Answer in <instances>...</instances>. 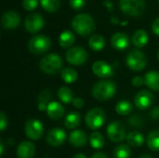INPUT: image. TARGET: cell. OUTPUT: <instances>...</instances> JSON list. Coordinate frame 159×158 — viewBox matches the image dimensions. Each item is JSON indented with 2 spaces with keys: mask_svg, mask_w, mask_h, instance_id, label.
<instances>
[{
  "mask_svg": "<svg viewBox=\"0 0 159 158\" xmlns=\"http://www.w3.org/2000/svg\"><path fill=\"white\" fill-rule=\"evenodd\" d=\"M3 154H4V142H3V140H1V142H0V156H2Z\"/></svg>",
  "mask_w": 159,
  "mask_h": 158,
  "instance_id": "44",
  "label": "cell"
},
{
  "mask_svg": "<svg viewBox=\"0 0 159 158\" xmlns=\"http://www.w3.org/2000/svg\"><path fill=\"white\" fill-rule=\"evenodd\" d=\"M131 84L136 88L142 87L144 84V78H143L142 76H134L131 79Z\"/></svg>",
  "mask_w": 159,
  "mask_h": 158,
  "instance_id": "38",
  "label": "cell"
},
{
  "mask_svg": "<svg viewBox=\"0 0 159 158\" xmlns=\"http://www.w3.org/2000/svg\"><path fill=\"white\" fill-rule=\"evenodd\" d=\"M35 146L33 142L25 141L20 142L17 147L18 158H34L35 155Z\"/></svg>",
  "mask_w": 159,
  "mask_h": 158,
  "instance_id": "17",
  "label": "cell"
},
{
  "mask_svg": "<svg viewBox=\"0 0 159 158\" xmlns=\"http://www.w3.org/2000/svg\"><path fill=\"white\" fill-rule=\"evenodd\" d=\"M28 49L33 54H43L47 52L50 46V38L45 34H38L32 37L28 42Z\"/></svg>",
  "mask_w": 159,
  "mask_h": 158,
  "instance_id": "6",
  "label": "cell"
},
{
  "mask_svg": "<svg viewBox=\"0 0 159 158\" xmlns=\"http://www.w3.org/2000/svg\"><path fill=\"white\" fill-rule=\"evenodd\" d=\"M89 144L93 149L100 150L105 145V139L101 132L94 131L89 136Z\"/></svg>",
  "mask_w": 159,
  "mask_h": 158,
  "instance_id": "25",
  "label": "cell"
},
{
  "mask_svg": "<svg viewBox=\"0 0 159 158\" xmlns=\"http://www.w3.org/2000/svg\"><path fill=\"white\" fill-rule=\"evenodd\" d=\"M121 10L129 16H140L145 10L144 0H120Z\"/></svg>",
  "mask_w": 159,
  "mask_h": 158,
  "instance_id": "7",
  "label": "cell"
},
{
  "mask_svg": "<svg viewBox=\"0 0 159 158\" xmlns=\"http://www.w3.org/2000/svg\"><path fill=\"white\" fill-rule=\"evenodd\" d=\"M126 64L130 70L134 72H140L146 67L147 58L140 49H132L126 57Z\"/></svg>",
  "mask_w": 159,
  "mask_h": 158,
  "instance_id": "4",
  "label": "cell"
},
{
  "mask_svg": "<svg viewBox=\"0 0 159 158\" xmlns=\"http://www.w3.org/2000/svg\"><path fill=\"white\" fill-rule=\"evenodd\" d=\"M49 98H50V93H49V91H48V90H43V91L39 94L37 100H38V102H42V103L48 104V102Z\"/></svg>",
  "mask_w": 159,
  "mask_h": 158,
  "instance_id": "35",
  "label": "cell"
},
{
  "mask_svg": "<svg viewBox=\"0 0 159 158\" xmlns=\"http://www.w3.org/2000/svg\"><path fill=\"white\" fill-rule=\"evenodd\" d=\"M73 158H88L87 157V156L86 155H84V154H82V153H79V154H76L75 156Z\"/></svg>",
  "mask_w": 159,
  "mask_h": 158,
  "instance_id": "45",
  "label": "cell"
},
{
  "mask_svg": "<svg viewBox=\"0 0 159 158\" xmlns=\"http://www.w3.org/2000/svg\"><path fill=\"white\" fill-rule=\"evenodd\" d=\"M57 95H58L59 100L64 104H69L74 100V96H73V92H72L71 88L68 87H65V86L61 87L58 89Z\"/></svg>",
  "mask_w": 159,
  "mask_h": 158,
  "instance_id": "28",
  "label": "cell"
},
{
  "mask_svg": "<svg viewBox=\"0 0 159 158\" xmlns=\"http://www.w3.org/2000/svg\"><path fill=\"white\" fill-rule=\"evenodd\" d=\"M20 22V15L14 10H8L2 15L1 18V25L7 30L16 29Z\"/></svg>",
  "mask_w": 159,
  "mask_h": 158,
  "instance_id": "15",
  "label": "cell"
},
{
  "mask_svg": "<svg viewBox=\"0 0 159 158\" xmlns=\"http://www.w3.org/2000/svg\"><path fill=\"white\" fill-rule=\"evenodd\" d=\"M144 84L152 90L159 91V72L149 71L144 75Z\"/></svg>",
  "mask_w": 159,
  "mask_h": 158,
  "instance_id": "20",
  "label": "cell"
},
{
  "mask_svg": "<svg viewBox=\"0 0 159 158\" xmlns=\"http://www.w3.org/2000/svg\"><path fill=\"white\" fill-rule=\"evenodd\" d=\"M40 4L46 11L51 13L56 12L61 6L60 0H40Z\"/></svg>",
  "mask_w": 159,
  "mask_h": 158,
  "instance_id": "32",
  "label": "cell"
},
{
  "mask_svg": "<svg viewBox=\"0 0 159 158\" xmlns=\"http://www.w3.org/2000/svg\"><path fill=\"white\" fill-rule=\"evenodd\" d=\"M24 130L28 139L32 141H37L44 134V125L40 120L31 118L25 123Z\"/></svg>",
  "mask_w": 159,
  "mask_h": 158,
  "instance_id": "10",
  "label": "cell"
},
{
  "mask_svg": "<svg viewBox=\"0 0 159 158\" xmlns=\"http://www.w3.org/2000/svg\"><path fill=\"white\" fill-rule=\"evenodd\" d=\"M103 4H104V5H105V7H107L109 9L113 8V4H112V2H111V1H109V0H105V1L103 2Z\"/></svg>",
  "mask_w": 159,
  "mask_h": 158,
  "instance_id": "43",
  "label": "cell"
},
{
  "mask_svg": "<svg viewBox=\"0 0 159 158\" xmlns=\"http://www.w3.org/2000/svg\"><path fill=\"white\" fill-rule=\"evenodd\" d=\"M133 111V105L130 102L122 100L119 101L116 105V112L119 115H128Z\"/></svg>",
  "mask_w": 159,
  "mask_h": 158,
  "instance_id": "29",
  "label": "cell"
},
{
  "mask_svg": "<svg viewBox=\"0 0 159 158\" xmlns=\"http://www.w3.org/2000/svg\"><path fill=\"white\" fill-rule=\"evenodd\" d=\"M81 123V115L77 112L69 113L64 119V126L68 129H75Z\"/></svg>",
  "mask_w": 159,
  "mask_h": 158,
  "instance_id": "22",
  "label": "cell"
},
{
  "mask_svg": "<svg viewBox=\"0 0 159 158\" xmlns=\"http://www.w3.org/2000/svg\"><path fill=\"white\" fill-rule=\"evenodd\" d=\"M116 91V87L113 81L110 80H101L97 82L91 89L92 96L101 102L108 101L114 97Z\"/></svg>",
  "mask_w": 159,
  "mask_h": 158,
  "instance_id": "2",
  "label": "cell"
},
{
  "mask_svg": "<svg viewBox=\"0 0 159 158\" xmlns=\"http://www.w3.org/2000/svg\"><path fill=\"white\" fill-rule=\"evenodd\" d=\"M152 30L156 35L159 36V17L154 20V22L152 24Z\"/></svg>",
  "mask_w": 159,
  "mask_h": 158,
  "instance_id": "41",
  "label": "cell"
},
{
  "mask_svg": "<svg viewBox=\"0 0 159 158\" xmlns=\"http://www.w3.org/2000/svg\"><path fill=\"white\" fill-rule=\"evenodd\" d=\"M61 76L65 83L73 84L77 79V72L71 67H66L61 71Z\"/></svg>",
  "mask_w": 159,
  "mask_h": 158,
  "instance_id": "30",
  "label": "cell"
},
{
  "mask_svg": "<svg viewBox=\"0 0 159 158\" xmlns=\"http://www.w3.org/2000/svg\"><path fill=\"white\" fill-rule=\"evenodd\" d=\"M111 22H112V23H115V24H116V23H118L119 21L117 20V18H116V17L113 16V17L111 18Z\"/></svg>",
  "mask_w": 159,
  "mask_h": 158,
  "instance_id": "46",
  "label": "cell"
},
{
  "mask_svg": "<svg viewBox=\"0 0 159 158\" xmlns=\"http://www.w3.org/2000/svg\"><path fill=\"white\" fill-rule=\"evenodd\" d=\"M158 2H159V0H158Z\"/></svg>",
  "mask_w": 159,
  "mask_h": 158,
  "instance_id": "49",
  "label": "cell"
},
{
  "mask_svg": "<svg viewBox=\"0 0 159 158\" xmlns=\"http://www.w3.org/2000/svg\"><path fill=\"white\" fill-rule=\"evenodd\" d=\"M92 72L93 74L100 77V78H109L111 76H113L114 74V70H113V67L107 63L106 61H95L93 64H92Z\"/></svg>",
  "mask_w": 159,
  "mask_h": 158,
  "instance_id": "14",
  "label": "cell"
},
{
  "mask_svg": "<svg viewBox=\"0 0 159 158\" xmlns=\"http://www.w3.org/2000/svg\"><path fill=\"white\" fill-rule=\"evenodd\" d=\"M126 140H127L128 144L129 146H132V147H140L145 142V139H144L143 133H141L137 130L129 132L127 134Z\"/></svg>",
  "mask_w": 159,
  "mask_h": 158,
  "instance_id": "21",
  "label": "cell"
},
{
  "mask_svg": "<svg viewBox=\"0 0 159 158\" xmlns=\"http://www.w3.org/2000/svg\"><path fill=\"white\" fill-rule=\"evenodd\" d=\"M139 158H153L150 155H143V156H141Z\"/></svg>",
  "mask_w": 159,
  "mask_h": 158,
  "instance_id": "47",
  "label": "cell"
},
{
  "mask_svg": "<svg viewBox=\"0 0 159 158\" xmlns=\"http://www.w3.org/2000/svg\"><path fill=\"white\" fill-rule=\"evenodd\" d=\"M72 27L78 34L87 36L94 31L95 22L90 15L87 13H79L74 17L72 20Z\"/></svg>",
  "mask_w": 159,
  "mask_h": 158,
  "instance_id": "1",
  "label": "cell"
},
{
  "mask_svg": "<svg viewBox=\"0 0 159 158\" xmlns=\"http://www.w3.org/2000/svg\"><path fill=\"white\" fill-rule=\"evenodd\" d=\"M131 150L129 144L121 143L116 146L114 150L113 156L114 158H130Z\"/></svg>",
  "mask_w": 159,
  "mask_h": 158,
  "instance_id": "31",
  "label": "cell"
},
{
  "mask_svg": "<svg viewBox=\"0 0 159 158\" xmlns=\"http://www.w3.org/2000/svg\"><path fill=\"white\" fill-rule=\"evenodd\" d=\"M146 144L150 150L159 152V130H153L147 135Z\"/></svg>",
  "mask_w": 159,
  "mask_h": 158,
  "instance_id": "27",
  "label": "cell"
},
{
  "mask_svg": "<svg viewBox=\"0 0 159 158\" xmlns=\"http://www.w3.org/2000/svg\"><path fill=\"white\" fill-rule=\"evenodd\" d=\"M75 36L71 31H63L59 36V44L62 48H68L75 43Z\"/></svg>",
  "mask_w": 159,
  "mask_h": 158,
  "instance_id": "23",
  "label": "cell"
},
{
  "mask_svg": "<svg viewBox=\"0 0 159 158\" xmlns=\"http://www.w3.org/2000/svg\"><path fill=\"white\" fill-rule=\"evenodd\" d=\"M91 158H108V157H107V156H106L105 154L99 152V153H95V154L91 156Z\"/></svg>",
  "mask_w": 159,
  "mask_h": 158,
  "instance_id": "42",
  "label": "cell"
},
{
  "mask_svg": "<svg viewBox=\"0 0 159 158\" xmlns=\"http://www.w3.org/2000/svg\"><path fill=\"white\" fill-rule=\"evenodd\" d=\"M86 4V0H70V5L74 9H81Z\"/></svg>",
  "mask_w": 159,
  "mask_h": 158,
  "instance_id": "36",
  "label": "cell"
},
{
  "mask_svg": "<svg viewBox=\"0 0 159 158\" xmlns=\"http://www.w3.org/2000/svg\"><path fill=\"white\" fill-rule=\"evenodd\" d=\"M157 59H158V61H159V49H158V51H157Z\"/></svg>",
  "mask_w": 159,
  "mask_h": 158,
  "instance_id": "48",
  "label": "cell"
},
{
  "mask_svg": "<svg viewBox=\"0 0 159 158\" xmlns=\"http://www.w3.org/2000/svg\"><path fill=\"white\" fill-rule=\"evenodd\" d=\"M72 104H73L74 107H75V108H77V109H81V108L84 107L85 102H84L83 99H81V98H79V97H76V98H74V100H73V102H72Z\"/></svg>",
  "mask_w": 159,
  "mask_h": 158,
  "instance_id": "39",
  "label": "cell"
},
{
  "mask_svg": "<svg viewBox=\"0 0 159 158\" xmlns=\"http://www.w3.org/2000/svg\"><path fill=\"white\" fill-rule=\"evenodd\" d=\"M149 115L153 120H159V106H156L155 108H153Z\"/></svg>",
  "mask_w": 159,
  "mask_h": 158,
  "instance_id": "40",
  "label": "cell"
},
{
  "mask_svg": "<svg viewBox=\"0 0 159 158\" xmlns=\"http://www.w3.org/2000/svg\"><path fill=\"white\" fill-rule=\"evenodd\" d=\"M111 45L117 50H125L129 46V37L125 33H116L111 38Z\"/></svg>",
  "mask_w": 159,
  "mask_h": 158,
  "instance_id": "18",
  "label": "cell"
},
{
  "mask_svg": "<svg viewBox=\"0 0 159 158\" xmlns=\"http://www.w3.org/2000/svg\"><path fill=\"white\" fill-rule=\"evenodd\" d=\"M155 102L154 94L146 89L139 91L134 98V104L140 110H146L153 105Z\"/></svg>",
  "mask_w": 159,
  "mask_h": 158,
  "instance_id": "11",
  "label": "cell"
},
{
  "mask_svg": "<svg viewBox=\"0 0 159 158\" xmlns=\"http://www.w3.org/2000/svg\"><path fill=\"white\" fill-rule=\"evenodd\" d=\"M149 37L144 30H137L132 36V43L136 47H143L148 43Z\"/></svg>",
  "mask_w": 159,
  "mask_h": 158,
  "instance_id": "24",
  "label": "cell"
},
{
  "mask_svg": "<svg viewBox=\"0 0 159 158\" xmlns=\"http://www.w3.org/2000/svg\"><path fill=\"white\" fill-rule=\"evenodd\" d=\"M129 124L131 127H136V128H141L143 126L144 121L143 118L139 115H133L129 118Z\"/></svg>",
  "mask_w": 159,
  "mask_h": 158,
  "instance_id": "33",
  "label": "cell"
},
{
  "mask_svg": "<svg viewBox=\"0 0 159 158\" xmlns=\"http://www.w3.org/2000/svg\"><path fill=\"white\" fill-rule=\"evenodd\" d=\"M47 115L48 116L52 119V120H59L61 119L65 113L64 107L61 105V103L58 102H50L48 104L47 107Z\"/></svg>",
  "mask_w": 159,
  "mask_h": 158,
  "instance_id": "19",
  "label": "cell"
},
{
  "mask_svg": "<svg viewBox=\"0 0 159 158\" xmlns=\"http://www.w3.org/2000/svg\"><path fill=\"white\" fill-rule=\"evenodd\" d=\"M45 24L44 18L39 13H31L24 20V27L29 33H36L40 31Z\"/></svg>",
  "mask_w": 159,
  "mask_h": 158,
  "instance_id": "12",
  "label": "cell"
},
{
  "mask_svg": "<svg viewBox=\"0 0 159 158\" xmlns=\"http://www.w3.org/2000/svg\"><path fill=\"white\" fill-rule=\"evenodd\" d=\"M7 127V117L6 116L4 112L0 113V130L4 131Z\"/></svg>",
  "mask_w": 159,
  "mask_h": 158,
  "instance_id": "37",
  "label": "cell"
},
{
  "mask_svg": "<svg viewBox=\"0 0 159 158\" xmlns=\"http://www.w3.org/2000/svg\"><path fill=\"white\" fill-rule=\"evenodd\" d=\"M62 68V59L55 53L43 57L39 61V69L47 74H56Z\"/></svg>",
  "mask_w": 159,
  "mask_h": 158,
  "instance_id": "3",
  "label": "cell"
},
{
  "mask_svg": "<svg viewBox=\"0 0 159 158\" xmlns=\"http://www.w3.org/2000/svg\"><path fill=\"white\" fill-rule=\"evenodd\" d=\"M105 46V39L101 34H93L89 39V47L95 51L102 50Z\"/></svg>",
  "mask_w": 159,
  "mask_h": 158,
  "instance_id": "26",
  "label": "cell"
},
{
  "mask_svg": "<svg viewBox=\"0 0 159 158\" xmlns=\"http://www.w3.org/2000/svg\"><path fill=\"white\" fill-rule=\"evenodd\" d=\"M66 133L62 129L55 128L50 129L46 136V141L48 145L52 147H58L62 145L66 141Z\"/></svg>",
  "mask_w": 159,
  "mask_h": 158,
  "instance_id": "13",
  "label": "cell"
},
{
  "mask_svg": "<svg viewBox=\"0 0 159 158\" xmlns=\"http://www.w3.org/2000/svg\"><path fill=\"white\" fill-rule=\"evenodd\" d=\"M105 120H106L105 112L101 108H92L87 113L85 116V121L88 128L92 130L101 129L104 125Z\"/></svg>",
  "mask_w": 159,
  "mask_h": 158,
  "instance_id": "5",
  "label": "cell"
},
{
  "mask_svg": "<svg viewBox=\"0 0 159 158\" xmlns=\"http://www.w3.org/2000/svg\"><path fill=\"white\" fill-rule=\"evenodd\" d=\"M38 5V0H22V6L23 7L28 10H34Z\"/></svg>",
  "mask_w": 159,
  "mask_h": 158,
  "instance_id": "34",
  "label": "cell"
},
{
  "mask_svg": "<svg viewBox=\"0 0 159 158\" xmlns=\"http://www.w3.org/2000/svg\"><path fill=\"white\" fill-rule=\"evenodd\" d=\"M106 133L109 140L116 143L122 142L127 138L126 128L119 121L111 122L106 129Z\"/></svg>",
  "mask_w": 159,
  "mask_h": 158,
  "instance_id": "8",
  "label": "cell"
},
{
  "mask_svg": "<svg viewBox=\"0 0 159 158\" xmlns=\"http://www.w3.org/2000/svg\"><path fill=\"white\" fill-rule=\"evenodd\" d=\"M68 141L72 146L80 148V147L85 146L88 143V135L83 130L75 129L69 134Z\"/></svg>",
  "mask_w": 159,
  "mask_h": 158,
  "instance_id": "16",
  "label": "cell"
},
{
  "mask_svg": "<svg viewBox=\"0 0 159 158\" xmlns=\"http://www.w3.org/2000/svg\"><path fill=\"white\" fill-rule=\"evenodd\" d=\"M67 61L75 66H80L88 61V52L82 47H74L67 50L65 54Z\"/></svg>",
  "mask_w": 159,
  "mask_h": 158,
  "instance_id": "9",
  "label": "cell"
}]
</instances>
